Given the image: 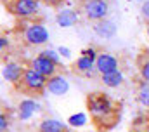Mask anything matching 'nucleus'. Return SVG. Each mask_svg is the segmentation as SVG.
Returning <instances> with one entry per match:
<instances>
[{
	"label": "nucleus",
	"instance_id": "obj_20",
	"mask_svg": "<svg viewBox=\"0 0 149 132\" xmlns=\"http://www.w3.org/2000/svg\"><path fill=\"white\" fill-rule=\"evenodd\" d=\"M81 56H85V58H88V59L95 61V59H97V56H99V51H97L95 47H87V49H83V51H81Z\"/></svg>",
	"mask_w": 149,
	"mask_h": 132
},
{
	"label": "nucleus",
	"instance_id": "obj_27",
	"mask_svg": "<svg viewBox=\"0 0 149 132\" xmlns=\"http://www.w3.org/2000/svg\"><path fill=\"white\" fill-rule=\"evenodd\" d=\"M148 37H149V26H148Z\"/></svg>",
	"mask_w": 149,
	"mask_h": 132
},
{
	"label": "nucleus",
	"instance_id": "obj_25",
	"mask_svg": "<svg viewBox=\"0 0 149 132\" xmlns=\"http://www.w3.org/2000/svg\"><path fill=\"white\" fill-rule=\"evenodd\" d=\"M47 2H49L50 5H57V4H61L63 0H47Z\"/></svg>",
	"mask_w": 149,
	"mask_h": 132
},
{
	"label": "nucleus",
	"instance_id": "obj_10",
	"mask_svg": "<svg viewBox=\"0 0 149 132\" xmlns=\"http://www.w3.org/2000/svg\"><path fill=\"white\" fill-rule=\"evenodd\" d=\"M31 68L33 70H37L40 75H43L45 78H52L54 75H57V66L56 63H52L50 59H47V58H43V56H40L38 54L37 58H33L31 59Z\"/></svg>",
	"mask_w": 149,
	"mask_h": 132
},
{
	"label": "nucleus",
	"instance_id": "obj_16",
	"mask_svg": "<svg viewBox=\"0 0 149 132\" xmlns=\"http://www.w3.org/2000/svg\"><path fill=\"white\" fill-rule=\"evenodd\" d=\"M71 129H81V127H85L87 124H88V115L85 113V111H78V113H73L70 118H68V122H66Z\"/></svg>",
	"mask_w": 149,
	"mask_h": 132
},
{
	"label": "nucleus",
	"instance_id": "obj_9",
	"mask_svg": "<svg viewBox=\"0 0 149 132\" xmlns=\"http://www.w3.org/2000/svg\"><path fill=\"white\" fill-rule=\"evenodd\" d=\"M40 110H42V106H40L38 101H35L31 98H26L17 104V117H19L21 122H28V120H31L35 117V113H38Z\"/></svg>",
	"mask_w": 149,
	"mask_h": 132
},
{
	"label": "nucleus",
	"instance_id": "obj_1",
	"mask_svg": "<svg viewBox=\"0 0 149 132\" xmlns=\"http://www.w3.org/2000/svg\"><path fill=\"white\" fill-rule=\"evenodd\" d=\"M87 111L99 127H111L118 117L116 104L104 92H92L87 96Z\"/></svg>",
	"mask_w": 149,
	"mask_h": 132
},
{
	"label": "nucleus",
	"instance_id": "obj_2",
	"mask_svg": "<svg viewBox=\"0 0 149 132\" xmlns=\"http://www.w3.org/2000/svg\"><path fill=\"white\" fill-rule=\"evenodd\" d=\"M109 9H111L109 0H80V5H78L80 14L85 19L94 21V23L108 19Z\"/></svg>",
	"mask_w": 149,
	"mask_h": 132
},
{
	"label": "nucleus",
	"instance_id": "obj_3",
	"mask_svg": "<svg viewBox=\"0 0 149 132\" xmlns=\"http://www.w3.org/2000/svg\"><path fill=\"white\" fill-rule=\"evenodd\" d=\"M5 7L17 19H31L40 12V0H7Z\"/></svg>",
	"mask_w": 149,
	"mask_h": 132
},
{
	"label": "nucleus",
	"instance_id": "obj_22",
	"mask_svg": "<svg viewBox=\"0 0 149 132\" xmlns=\"http://www.w3.org/2000/svg\"><path fill=\"white\" fill-rule=\"evenodd\" d=\"M141 14H142L144 19H148L149 21V0L142 2V5H141Z\"/></svg>",
	"mask_w": 149,
	"mask_h": 132
},
{
	"label": "nucleus",
	"instance_id": "obj_14",
	"mask_svg": "<svg viewBox=\"0 0 149 132\" xmlns=\"http://www.w3.org/2000/svg\"><path fill=\"white\" fill-rule=\"evenodd\" d=\"M94 33L99 38H113L116 35V25L111 19H102L94 25Z\"/></svg>",
	"mask_w": 149,
	"mask_h": 132
},
{
	"label": "nucleus",
	"instance_id": "obj_26",
	"mask_svg": "<svg viewBox=\"0 0 149 132\" xmlns=\"http://www.w3.org/2000/svg\"><path fill=\"white\" fill-rule=\"evenodd\" d=\"M128 132H144L142 129H132V131H128Z\"/></svg>",
	"mask_w": 149,
	"mask_h": 132
},
{
	"label": "nucleus",
	"instance_id": "obj_17",
	"mask_svg": "<svg viewBox=\"0 0 149 132\" xmlns=\"http://www.w3.org/2000/svg\"><path fill=\"white\" fill-rule=\"evenodd\" d=\"M137 101L142 108L149 110V84L148 82H141L139 84V91H137Z\"/></svg>",
	"mask_w": 149,
	"mask_h": 132
},
{
	"label": "nucleus",
	"instance_id": "obj_19",
	"mask_svg": "<svg viewBox=\"0 0 149 132\" xmlns=\"http://www.w3.org/2000/svg\"><path fill=\"white\" fill-rule=\"evenodd\" d=\"M139 75L142 78V82L149 84V58H142L141 65H139Z\"/></svg>",
	"mask_w": 149,
	"mask_h": 132
},
{
	"label": "nucleus",
	"instance_id": "obj_7",
	"mask_svg": "<svg viewBox=\"0 0 149 132\" xmlns=\"http://www.w3.org/2000/svg\"><path fill=\"white\" fill-rule=\"evenodd\" d=\"M95 70L99 75H106V73H113L120 70V61L116 56H113L111 52H104L101 51L97 59H95Z\"/></svg>",
	"mask_w": 149,
	"mask_h": 132
},
{
	"label": "nucleus",
	"instance_id": "obj_5",
	"mask_svg": "<svg viewBox=\"0 0 149 132\" xmlns=\"http://www.w3.org/2000/svg\"><path fill=\"white\" fill-rule=\"evenodd\" d=\"M47 82H49V78H45L43 75H40L37 70H33L30 66V68H26L19 85L28 94H42L43 91H47Z\"/></svg>",
	"mask_w": 149,
	"mask_h": 132
},
{
	"label": "nucleus",
	"instance_id": "obj_23",
	"mask_svg": "<svg viewBox=\"0 0 149 132\" xmlns=\"http://www.w3.org/2000/svg\"><path fill=\"white\" fill-rule=\"evenodd\" d=\"M57 52H59L61 58H64V59H70V58H71V51H70L68 47H63V45H61V47H57Z\"/></svg>",
	"mask_w": 149,
	"mask_h": 132
},
{
	"label": "nucleus",
	"instance_id": "obj_6",
	"mask_svg": "<svg viewBox=\"0 0 149 132\" xmlns=\"http://www.w3.org/2000/svg\"><path fill=\"white\" fill-rule=\"evenodd\" d=\"M26 71V66L17 63V61H7L2 66V78L7 82V84H12V85H19L21 80H23V75Z\"/></svg>",
	"mask_w": 149,
	"mask_h": 132
},
{
	"label": "nucleus",
	"instance_id": "obj_4",
	"mask_svg": "<svg viewBox=\"0 0 149 132\" xmlns=\"http://www.w3.org/2000/svg\"><path fill=\"white\" fill-rule=\"evenodd\" d=\"M21 37H23V42L26 45H31V47H40V45H45L49 42V30L45 28V25L38 23V21H31L28 23L23 32H21Z\"/></svg>",
	"mask_w": 149,
	"mask_h": 132
},
{
	"label": "nucleus",
	"instance_id": "obj_21",
	"mask_svg": "<svg viewBox=\"0 0 149 132\" xmlns=\"http://www.w3.org/2000/svg\"><path fill=\"white\" fill-rule=\"evenodd\" d=\"M9 131V118L5 113L0 115V132H7Z\"/></svg>",
	"mask_w": 149,
	"mask_h": 132
},
{
	"label": "nucleus",
	"instance_id": "obj_11",
	"mask_svg": "<svg viewBox=\"0 0 149 132\" xmlns=\"http://www.w3.org/2000/svg\"><path fill=\"white\" fill-rule=\"evenodd\" d=\"M78 19H80V11L74 9H61L56 14V23L61 28H71L78 23Z\"/></svg>",
	"mask_w": 149,
	"mask_h": 132
},
{
	"label": "nucleus",
	"instance_id": "obj_15",
	"mask_svg": "<svg viewBox=\"0 0 149 132\" xmlns=\"http://www.w3.org/2000/svg\"><path fill=\"white\" fill-rule=\"evenodd\" d=\"M101 82L108 89H118V87H121L125 84V75H123L121 70H118V71H113V73L101 75Z\"/></svg>",
	"mask_w": 149,
	"mask_h": 132
},
{
	"label": "nucleus",
	"instance_id": "obj_18",
	"mask_svg": "<svg viewBox=\"0 0 149 132\" xmlns=\"http://www.w3.org/2000/svg\"><path fill=\"white\" fill-rule=\"evenodd\" d=\"M40 56L50 59V61L56 63V65H61V54L57 52V49H43V51L40 52Z\"/></svg>",
	"mask_w": 149,
	"mask_h": 132
},
{
	"label": "nucleus",
	"instance_id": "obj_8",
	"mask_svg": "<svg viewBox=\"0 0 149 132\" xmlns=\"http://www.w3.org/2000/svg\"><path fill=\"white\" fill-rule=\"evenodd\" d=\"M47 91L52 94V96H56V98H63V96H66L68 92H70V82H68V78L64 77V75H54L52 78H49V82H47Z\"/></svg>",
	"mask_w": 149,
	"mask_h": 132
},
{
	"label": "nucleus",
	"instance_id": "obj_13",
	"mask_svg": "<svg viewBox=\"0 0 149 132\" xmlns=\"http://www.w3.org/2000/svg\"><path fill=\"white\" fill-rule=\"evenodd\" d=\"M38 132H66V124L59 118L45 117L38 124Z\"/></svg>",
	"mask_w": 149,
	"mask_h": 132
},
{
	"label": "nucleus",
	"instance_id": "obj_24",
	"mask_svg": "<svg viewBox=\"0 0 149 132\" xmlns=\"http://www.w3.org/2000/svg\"><path fill=\"white\" fill-rule=\"evenodd\" d=\"M9 45H10L9 38H7L5 35H2V37H0V49H2V51H5V49H7Z\"/></svg>",
	"mask_w": 149,
	"mask_h": 132
},
{
	"label": "nucleus",
	"instance_id": "obj_12",
	"mask_svg": "<svg viewBox=\"0 0 149 132\" xmlns=\"http://www.w3.org/2000/svg\"><path fill=\"white\" fill-rule=\"evenodd\" d=\"M73 71L81 75V77H92L94 71H97L95 70V61H92L85 56H78L76 61L73 63Z\"/></svg>",
	"mask_w": 149,
	"mask_h": 132
}]
</instances>
